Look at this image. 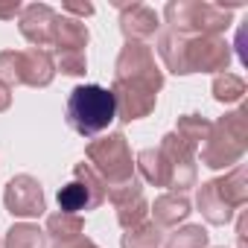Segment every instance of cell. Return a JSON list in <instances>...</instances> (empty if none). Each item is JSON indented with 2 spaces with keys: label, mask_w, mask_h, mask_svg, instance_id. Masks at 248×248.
<instances>
[{
  "label": "cell",
  "mask_w": 248,
  "mask_h": 248,
  "mask_svg": "<svg viewBox=\"0 0 248 248\" xmlns=\"http://www.w3.org/2000/svg\"><path fill=\"white\" fill-rule=\"evenodd\" d=\"M24 3L21 0H6V3H0V21H15L21 15Z\"/></svg>",
  "instance_id": "29"
},
{
  "label": "cell",
  "mask_w": 248,
  "mask_h": 248,
  "mask_svg": "<svg viewBox=\"0 0 248 248\" xmlns=\"http://www.w3.org/2000/svg\"><path fill=\"white\" fill-rule=\"evenodd\" d=\"M44 233H47V239H50L53 245L73 242V239L85 236V219H82L79 213H64V210L50 213V216H47V228H44Z\"/></svg>",
  "instance_id": "20"
},
{
  "label": "cell",
  "mask_w": 248,
  "mask_h": 248,
  "mask_svg": "<svg viewBox=\"0 0 248 248\" xmlns=\"http://www.w3.org/2000/svg\"><path fill=\"white\" fill-rule=\"evenodd\" d=\"M135 170L140 172V178L152 187H170V161L164 158V152L155 149H140L135 155Z\"/></svg>",
  "instance_id": "19"
},
{
  "label": "cell",
  "mask_w": 248,
  "mask_h": 248,
  "mask_svg": "<svg viewBox=\"0 0 248 248\" xmlns=\"http://www.w3.org/2000/svg\"><path fill=\"white\" fill-rule=\"evenodd\" d=\"M62 15H70V18L76 15V21H79V18L93 15V6H91V3H64V6H62Z\"/></svg>",
  "instance_id": "28"
},
{
  "label": "cell",
  "mask_w": 248,
  "mask_h": 248,
  "mask_svg": "<svg viewBox=\"0 0 248 248\" xmlns=\"http://www.w3.org/2000/svg\"><path fill=\"white\" fill-rule=\"evenodd\" d=\"M91 41V32L85 27V21H76L70 15H59L56 18V27H53V53H62V50H82L88 47Z\"/></svg>",
  "instance_id": "18"
},
{
  "label": "cell",
  "mask_w": 248,
  "mask_h": 248,
  "mask_svg": "<svg viewBox=\"0 0 248 248\" xmlns=\"http://www.w3.org/2000/svg\"><path fill=\"white\" fill-rule=\"evenodd\" d=\"M56 79V64L50 50H3L0 53V82L9 88H47Z\"/></svg>",
  "instance_id": "5"
},
{
  "label": "cell",
  "mask_w": 248,
  "mask_h": 248,
  "mask_svg": "<svg viewBox=\"0 0 248 248\" xmlns=\"http://www.w3.org/2000/svg\"><path fill=\"white\" fill-rule=\"evenodd\" d=\"M196 207H199V213H202L210 225H228V222L236 216V210L222 199L216 181H204V184L199 187V193H196Z\"/></svg>",
  "instance_id": "17"
},
{
  "label": "cell",
  "mask_w": 248,
  "mask_h": 248,
  "mask_svg": "<svg viewBox=\"0 0 248 248\" xmlns=\"http://www.w3.org/2000/svg\"><path fill=\"white\" fill-rule=\"evenodd\" d=\"M158 56L164 62V67L175 76H190V67H187V35H175L170 30H161L158 35Z\"/></svg>",
  "instance_id": "16"
},
{
  "label": "cell",
  "mask_w": 248,
  "mask_h": 248,
  "mask_svg": "<svg viewBox=\"0 0 248 248\" xmlns=\"http://www.w3.org/2000/svg\"><path fill=\"white\" fill-rule=\"evenodd\" d=\"M245 108L231 111L225 117H219L216 123H210V132L204 138V143L199 146L202 164L207 170H233L248 149V120H245Z\"/></svg>",
  "instance_id": "1"
},
{
  "label": "cell",
  "mask_w": 248,
  "mask_h": 248,
  "mask_svg": "<svg viewBox=\"0 0 248 248\" xmlns=\"http://www.w3.org/2000/svg\"><path fill=\"white\" fill-rule=\"evenodd\" d=\"M172 132H175L190 149H196V155H199V146L204 143V138H207V132H210V120L202 117V114H184V117H178V123H175Z\"/></svg>",
  "instance_id": "22"
},
{
  "label": "cell",
  "mask_w": 248,
  "mask_h": 248,
  "mask_svg": "<svg viewBox=\"0 0 248 248\" xmlns=\"http://www.w3.org/2000/svg\"><path fill=\"white\" fill-rule=\"evenodd\" d=\"M105 196H108L105 181L91 170V164L82 161V164L73 167V178L59 190V210H64V213H79V216H82V210L88 213V210L102 207Z\"/></svg>",
  "instance_id": "7"
},
{
  "label": "cell",
  "mask_w": 248,
  "mask_h": 248,
  "mask_svg": "<svg viewBox=\"0 0 248 248\" xmlns=\"http://www.w3.org/2000/svg\"><path fill=\"white\" fill-rule=\"evenodd\" d=\"M53 64H56V73H64V76H85L88 73V56L82 50L53 53Z\"/></svg>",
  "instance_id": "27"
},
{
  "label": "cell",
  "mask_w": 248,
  "mask_h": 248,
  "mask_svg": "<svg viewBox=\"0 0 248 248\" xmlns=\"http://www.w3.org/2000/svg\"><path fill=\"white\" fill-rule=\"evenodd\" d=\"M117 9H120V32L126 35V41L146 44L164 27L161 15L146 3H117Z\"/></svg>",
  "instance_id": "14"
},
{
  "label": "cell",
  "mask_w": 248,
  "mask_h": 248,
  "mask_svg": "<svg viewBox=\"0 0 248 248\" xmlns=\"http://www.w3.org/2000/svg\"><path fill=\"white\" fill-rule=\"evenodd\" d=\"M56 18H59V12L50 3H30L18 15V30L35 50H47V47H53Z\"/></svg>",
  "instance_id": "13"
},
{
  "label": "cell",
  "mask_w": 248,
  "mask_h": 248,
  "mask_svg": "<svg viewBox=\"0 0 248 248\" xmlns=\"http://www.w3.org/2000/svg\"><path fill=\"white\" fill-rule=\"evenodd\" d=\"M210 91H213V99H216V102H222V105H233V102H239V99L245 96L248 85H245V79L236 76V73H216Z\"/></svg>",
  "instance_id": "25"
},
{
  "label": "cell",
  "mask_w": 248,
  "mask_h": 248,
  "mask_svg": "<svg viewBox=\"0 0 248 248\" xmlns=\"http://www.w3.org/2000/svg\"><path fill=\"white\" fill-rule=\"evenodd\" d=\"M0 248H3V242H0Z\"/></svg>",
  "instance_id": "33"
},
{
  "label": "cell",
  "mask_w": 248,
  "mask_h": 248,
  "mask_svg": "<svg viewBox=\"0 0 248 248\" xmlns=\"http://www.w3.org/2000/svg\"><path fill=\"white\" fill-rule=\"evenodd\" d=\"M64 120L79 138H99L117 120L111 91L102 88V85H79V88H73L70 96H67Z\"/></svg>",
  "instance_id": "3"
},
{
  "label": "cell",
  "mask_w": 248,
  "mask_h": 248,
  "mask_svg": "<svg viewBox=\"0 0 248 248\" xmlns=\"http://www.w3.org/2000/svg\"><path fill=\"white\" fill-rule=\"evenodd\" d=\"M233 47L225 35H193L187 38V67L190 73H228Z\"/></svg>",
  "instance_id": "8"
},
{
  "label": "cell",
  "mask_w": 248,
  "mask_h": 248,
  "mask_svg": "<svg viewBox=\"0 0 248 248\" xmlns=\"http://www.w3.org/2000/svg\"><path fill=\"white\" fill-rule=\"evenodd\" d=\"M236 239H239V248H245V216L239 213V222H236Z\"/></svg>",
  "instance_id": "32"
},
{
  "label": "cell",
  "mask_w": 248,
  "mask_h": 248,
  "mask_svg": "<svg viewBox=\"0 0 248 248\" xmlns=\"http://www.w3.org/2000/svg\"><path fill=\"white\" fill-rule=\"evenodd\" d=\"M207 242H210V233L202 225H184L164 239L167 248H207Z\"/></svg>",
  "instance_id": "26"
},
{
  "label": "cell",
  "mask_w": 248,
  "mask_h": 248,
  "mask_svg": "<svg viewBox=\"0 0 248 248\" xmlns=\"http://www.w3.org/2000/svg\"><path fill=\"white\" fill-rule=\"evenodd\" d=\"M3 248H47V233L32 222H15L6 231Z\"/></svg>",
  "instance_id": "23"
},
{
  "label": "cell",
  "mask_w": 248,
  "mask_h": 248,
  "mask_svg": "<svg viewBox=\"0 0 248 248\" xmlns=\"http://www.w3.org/2000/svg\"><path fill=\"white\" fill-rule=\"evenodd\" d=\"M50 248H99L93 239H88V236H79V239H73V242H64V245H50Z\"/></svg>",
  "instance_id": "30"
},
{
  "label": "cell",
  "mask_w": 248,
  "mask_h": 248,
  "mask_svg": "<svg viewBox=\"0 0 248 248\" xmlns=\"http://www.w3.org/2000/svg\"><path fill=\"white\" fill-rule=\"evenodd\" d=\"M164 158L170 161V193H187L190 187H196V178H199V167H196V149H190L175 132L164 135L161 138V146Z\"/></svg>",
  "instance_id": "10"
},
{
  "label": "cell",
  "mask_w": 248,
  "mask_h": 248,
  "mask_svg": "<svg viewBox=\"0 0 248 248\" xmlns=\"http://www.w3.org/2000/svg\"><path fill=\"white\" fill-rule=\"evenodd\" d=\"M213 181H216L222 199L233 210H239V207L248 204V170H245V164H236L233 170H228L222 178H213Z\"/></svg>",
  "instance_id": "21"
},
{
  "label": "cell",
  "mask_w": 248,
  "mask_h": 248,
  "mask_svg": "<svg viewBox=\"0 0 248 248\" xmlns=\"http://www.w3.org/2000/svg\"><path fill=\"white\" fill-rule=\"evenodd\" d=\"M105 199H111V204L117 210V222L126 231L140 225V222H146V216H149V202L143 196V181L138 175L129 178V181H123V184H117V187H108Z\"/></svg>",
  "instance_id": "12"
},
{
  "label": "cell",
  "mask_w": 248,
  "mask_h": 248,
  "mask_svg": "<svg viewBox=\"0 0 248 248\" xmlns=\"http://www.w3.org/2000/svg\"><path fill=\"white\" fill-rule=\"evenodd\" d=\"M164 239V228H158L155 222H140L123 233L120 248H161Z\"/></svg>",
  "instance_id": "24"
},
{
  "label": "cell",
  "mask_w": 248,
  "mask_h": 248,
  "mask_svg": "<svg viewBox=\"0 0 248 248\" xmlns=\"http://www.w3.org/2000/svg\"><path fill=\"white\" fill-rule=\"evenodd\" d=\"M114 79L120 82H138L152 91L164 88V70L155 62V50L140 41H126L120 47V56L114 62Z\"/></svg>",
  "instance_id": "6"
},
{
  "label": "cell",
  "mask_w": 248,
  "mask_h": 248,
  "mask_svg": "<svg viewBox=\"0 0 248 248\" xmlns=\"http://www.w3.org/2000/svg\"><path fill=\"white\" fill-rule=\"evenodd\" d=\"M233 6L204 3V0H170L164 6V30L175 35H225L233 21Z\"/></svg>",
  "instance_id": "2"
},
{
  "label": "cell",
  "mask_w": 248,
  "mask_h": 248,
  "mask_svg": "<svg viewBox=\"0 0 248 248\" xmlns=\"http://www.w3.org/2000/svg\"><path fill=\"white\" fill-rule=\"evenodd\" d=\"M149 213H152V222L167 231V228H175L178 222H184L193 213V204L184 193H164L149 204Z\"/></svg>",
  "instance_id": "15"
},
{
  "label": "cell",
  "mask_w": 248,
  "mask_h": 248,
  "mask_svg": "<svg viewBox=\"0 0 248 248\" xmlns=\"http://www.w3.org/2000/svg\"><path fill=\"white\" fill-rule=\"evenodd\" d=\"M85 155H88L91 170L105 181V187H117L123 181L135 178V155H132V146L123 132L93 138L88 143Z\"/></svg>",
  "instance_id": "4"
},
{
  "label": "cell",
  "mask_w": 248,
  "mask_h": 248,
  "mask_svg": "<svg viewBox=\"0 0 248 248\" xmlns=\"http://www.w3.org/2000/svg\"><path fill=\"white\" fill-rule=\"evenodd\" d=\"M3 207L12 216H18V219H38V216H44L47 199H44L41 181L27 175V172L9 178L6 187H3Z\"/></svg>",
  "instance_id": "9"
},
{
  "label": "cell",
  "mask_w": 248,
  "mask_h": 248,
  "mask_svg": "<svg viewBox=\"0 0 248 248\" xmlns=\"http://www.w3.org/2000/svg\"><path fill=\"white\" fill-rule=\"evenodd\" d=\"M9 105H12V88L6 82H0V114L9 111Z\"/></svg>",
  "instance_id": "31"
},
{
  "label": "cell",
  "mask_w": 248,
  "mask_h": 248,
  "mask_svg": "<svg viewBox=\"0 0 248 248\" xmlns=\"http://www.w3.org/2000/svg\"><path fill=\"white\" fill-rule=\"evenodd\" d=\"M108 91L114 96V111H117L120 123L143 120L158 105V91H152L146 85H138V82H120V79H114V85Z\"/></svg>",
  "instance_id": "11"
}]
</instances>
